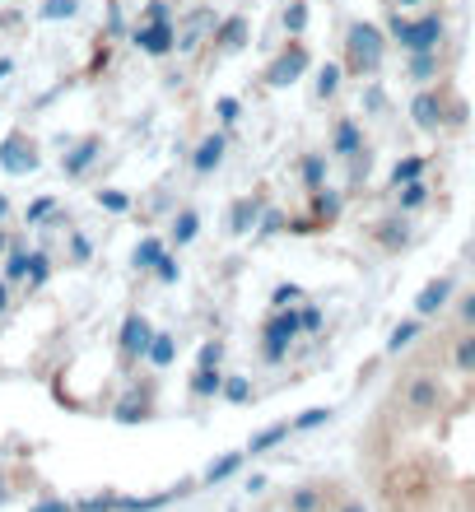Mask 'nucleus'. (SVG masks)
I'll use <instances>...</instances> for the list:
<instances>
[{
	"label": "nucleus",
	"instance_id": "f257e3e1",
	"mask_svg": "<svg viewBox=\"0 0 475 512\" xmlns=\"http://www.w3.org/2000/svg\"><path fill=\"white\" fill-rule=\"evenodd\" d=\"M345 47H350V70H354V75H378V70H382L387 38H382L378 24H350Z\"/></svg>",
	"mask_w": 475,
	"mask_h": 512
},
{
	"label": "nucleus",
	"instance_id": "f03ea898",
	"mask_svg": "<svg viewBox=\"0 0 475 512\" xmlns=\"http://www.w3.org/2000/svg\"><path fill=\"white\" fill-rule=\"evenodd\" d=\"M392 38L401 42L410 56H415V52H438V42H443V19H438V14L406 19V14L396 10L392 14Z\"/></svg>",
	"mask_w": 475,
	"mask_h": 512
},
{
	"label": "nucleus",
	"instance_id": "7ed1b4c3",
	"mask_svg": "<svg viewBox=\"0 0 475 512\" xmlns=\"http://www.w3.org/2000/svg\"><path fill=\"white\" fill-rule=\"evenodd\" d=\"M401 401H406V410L415 419L438 415V405H443V382H438L434 373H410L406 387H401Z\"/></svg>",
	"mask_w": 475,
	"mask_h": 512
},
{
	"label": "nucleus",
	"instance_id": "20e7f679",
	"mask_svg": "<svg viewBox=\"0 0 475 512\" xmlns=\"http://www.w3.org/2000/svg\"><path fill=\"white\" fill-rule=\"evenodd\" d=\"M303 331V322H299V312L294 308H275V317L266 322V345H261V359L266 364H280L285 359V350H289V340Z\"/></svg>",
	"mask_w": 475,
	"mask_h": 512
},
{
	"label": "nucleus",
	"instance_id": "39448f33",
	"mask_svg": "<svg viewBox=\"0 0 475 512\" xmlns=\"http://www.w3.org/2000/svg\"><path fill=\"white\" fill-rule=\"evenodd\" d=\"M303 70H308V47H303V42H289L285 52H280V56L271 61V70H266V80H271L275 89H285V84L299 80Z\"/></svg>",
	"mask_w": 475,
	"mask_h": 512
},
{
	"label": "nucleus",
	"instance_id": "423d86ee",
	"mask_svg": "<svg viewBox=\"0 0 475 512\" xmlns=\"http://www.w3.org/2000/svg\"><path fill=\"white\" fill-rule=\"evenodd\" d=\"M150 340H154L150 322H145L140 312H131L122 322V354L126 359H145V354H150Z\"/></svg>",
	"mask_w": 475,
	"mask_h": 512
},
{
	"label": "nucleus",
	"instance_id": "0eeeda50",
	"mask_svg": "<svg viewBox=\"0 0 475 512\" xmlns=\"http://www.w3.org/2000/svg\"><path fill=\"white\" fill-rule=\"evenodd\" d=\"M173 42H177V33L168 24H145V28H136V47L145 56H168L173 52Z\"/></svg>",
	"mask_w": 475,
	"mask_h": 512
},
{
	"label": "nucleus",
	"instance_id": "6e6552de",
	"mask_svg": "<svg viewBox=\"0 0 475 512\" xmlns=\"http://www.w3.org/2000/svg\"><path fill=\"white\" fill-rule=\"evenodd\" d=\"M410 117H415V126H420V131H438V122H443V94H434V89L415 94Z\"/></svg>",
	"mask_w": 475,
	"mask_h": 512
},
{
	"label": "nucleus",
	"instance_id": "1a4fd4ad",
	"mask_svg": "<svg viewBox=\"0 0 475 512\" xmlns=\"http://www.w3.org/2000/svg\"><path fill=\"white\" fill-rule=\"evenodd\" d=\"M448 298H452V280H448V275H438V280H429L420 289V298H415V312H420V317H434V312L443 308Z\"/></svg>",
	"mask_w": 475,
	"mask_h": 512
},
{
	"label": "nucleus",
	"instance_id": "9d476101",
	"mask_svg": "<svg viewBox=\"0 0 475 512\" xmlns=\"http://www.w3.org/2000/svg\"><path fill=\"white\" fill-rule=\"evenodd\" d=\"M0 163H5L10 173H28V168H38V159H33V145H24V135H10V140H5V154H0Z\"/></svg>",
	"mask_w": 475,
	"mask_h": 512
},
{
	"label": "nucleus",
	"instance_id": "9b49d317",
	"mask_svg": "<svg viewBox=\"0 0 475 512\" xmlns=\"http://www.w3.org/2000/svg\"><path fill=\"white\" fill-rule=\"evenodd\" d=\"M219 163H224V135H205L201 149H196V159H191V168H196V173H215Z\"/></svg>",
	"mask_w": 475,
	"mask_h": 512
},
{
	"label": "nucleus",
	"instance_id": "f8f14e48",
	"mask_svg": "<svg viewBox=\"0 0 475 512\" xmlns=\"http://www.w3.org/2000/svg\"><path fill=\"white\" fill-rule=\"evenodd\" d=\"M373 238H378L387 252H401V247L410 243V229H406V219H382L378 229H373Z\"/></svg>",
	"mask_w": 475,
	"mask_h": 512
},
{
	"label": "nucleus",
	"instance_id": "ddd939ff",
	"mask_svg": "<svg viewBox=\"0 0 475 512\" xmlns=\"http://www.w3.org/2000/svg\"><path fill=\"white\" fill-rule=\"evenodd\" d=\"M191 396H224V373L219 368H196L191 373Z\"/></svg>",
	"mask_w": 475,
	"mask_h": 512
},
{
	"label": "nucleus",
	"instance_id": "4468645a",
	"mask_svg": "<svg viewBox=\"0 0 475 512\" xmlns=\"http://www.w3.org/2000/svg\"><path fill=\"white\" fill-rule=\"evenodd\" d=\"M154 368H168L177 359V340L168 336V331H154V340H150V354H145Z\"/></svg>",
	"mask_w": 475,
	"mask_h": 512
},
{
	"label": "nucleus",
	"instance_id": "2eb2a0df",
	"mask_svg": "<svg viewBox=\"0 0 475 512\" xmlns=\"http://www.w3.org/2000/svg\"><path fill=\"white\" fill-rule=\"evenodd\" d=\"M289 433H294V429H289V419H280V424H271V429H261L257 438H252V447H247V452H252V457H257V452H271L275 443H285Z\"/></svg>",
	"mask_w": 475,
	"mask_h": 512
},
{
	"label": "nucleus",
	"instance_id": "dca6fc26",
	"mask_svg": "<svg viewBox=\"0 0 475 512\" xmlns=\"http://www.w3.org/2000/svg\"><path fill=\"white\" fill-rule=\"evenodd\" d=\"M285 508L289 512H317V508H322V485H299L294 494H289Z\"/></svg>",
	"mask_w": 475,
	"mask_h": 512
},
{
	"label": "nucleus",
	"instance_id": "f3484780",
	"mask_svg": "<svg viewBox=\"0 0 475 512\" xmlns=\"http://www.w3.org/2000/svg\"><path fill=\"white\" fill-rule=\"evenodd\" d=\"M243 33H247V24L238 19V14H233V19H224V24H219L215 42L224 47V52H238V47H243Z\"/></svg>",
	"mask_w": 475,
	"mask_h": 512
},
{
	"label": "nucleus",
	"instance_id": "a211bd4d",
	"mask_svg": "<svg viewBox=\"0 0 475 512\" xmlns=\"http://www.w3.org/2000/svg\"><path fill=\"white\" fill-rule=\"evenodd\" d=\"M252 219H257V201H252V196L233 201V215H229V229L233 233H247V229H252Z\"/></svg>",
	"mask_w": 475,
	"mask_h": 512
},
{
	"label": "nucleus",
	"instance_id": "6ab92c4d",
	"mask_svg": "<svg viewBox=\"0 0 475 512\" xmlns=\"http://www.w3.org/2000/svg\"><path fill=\"white\" fill-rule=\"evenodd\" d=\"M331 145H336V154H345V159H354V154L364 149V145H359V131H354V122H340Z\"/></svg>",
	"mask_w": 475,
	"mask_h": 512
},
{
	"label": "nucleus",
	"instance_id": "aec40b11",
	"mask_svg": "<svg viewBox=\"0 0 475 512\" xmlns=\"http://www.w3.org/2000/svg\"><path fill=\"white\" fill-rule=\"evenodd\" d=\"M434 75H438V56L434 52H415V56H410V80L429 84Z\"/></svg>",
	"mask_w": 475,
	"mask_h": 512
},
{
	"label": "nucleus",
	"instance_id": "412c9836",
	"mask_svg": "<svg viewBox=\"0 0 475 512\" xmlns=\"http://www.w3.org/2000/svg\"><path fill=\"white\" fill-rule=\"evenodd\" d=\"M196 229H201V219H196V210H182V215L173 219V243L187 247L191 238H196Z\"/></svg>",
	"mask_w": 475,
	"mask_h": 512
},
{
	"label": "nucleus",
	"instance_id": "4be33fe9",
	"mask_svg": "<svg viewBox=\"0 0 475 512\" xmlns=\"http://www.w3.org/2000/svg\"><path fill=\"white\" fill-rule=\"evenodd\" d=\"M452 364L462 368L466 378H475V331H471V336L457 340V350H452Z\"/></svg>",
	"mask_w": 475,
	"mask_h": 512
},
{
	"label": "nucleus",
	"instance_id": "5701e85b",
	"mask_svg": "<svg viewBox=\"0 0 475 512\" xmlns=\"http://www.w3.org/2000/svg\"><path fill=\"white\" fill-rule=\"evenodd\" d=\"M243 466V452H229V457H219L210 471H205V485H219V480H229L233 471Z\"/></svg>",
	"mask_w": 475,
	"mask_h": 512
},
{
	"label": "nucleus",
	"instance_id": "b1692460",
	"mask_svg": "<svg viewBox=\"0 0 475 512\" xmlns=\"http://www.w3.org/2000/svg\"><path fill=\"white\" fill-rule=\"evenodd\" d=\"M420 173H424V159H415V154H410V159H401L392 168V187H406V182H420Z\"/></svg>",
	"mask_w": 475,
	"mask_h": 512
},
{
	"label": "nucleus",
	"instance_id": "393cba45",
	"mask_svg": "<svg viewBox=\"0 0 475 512\" xmlns=\"http://www.w3.org/2000/svg\"><path fill=\"white\" fill-rule=\"evenodd\" d=\"M396 201H401V210H420L429 201V187L424 182H406V187H396Z\"/></svg>",
	"mask_w": 475,
	"mask_h": 512
},
{
	"label": "nucleus",
	"instance_id": "a878e982",
	"mask_svg": "<svg viewBox=\"0 0 475 512\" xmlns=\"http://www.w3.org/2000/svg\"><path fill=\"white\" fill-rule=\"evenodd\" d=\"M224 401H233V405H247V401H252V382H247V378H238V373H233V378H224Z\"/></svg>",
	"mask_w": 475,
	"mask_h": 512
},
{
	"label": "nucleus",
	"instance_id": "bb28decb",
	"mask_svg": "<svg viewBox=\"0 0 475 512\" xmlns=\"http://www.w3.org/2000/svg\"><path fill=\"white\" fill-rule=\"evenodd\" d=\"M415 336H420V322H401V326L392 331V340H387V350L401 354L406 345H415Z\"/></svg>",
	"mask_w": 475,
	"mask_h": 512
},
{
	"label": "nucleus",
	"instance_id": "cd10ccee",
	"mask_svg": "<svg viewBox=\"0 0 475 512\" xmlns=\"http://www.w3.org/2000/svg\"><path fill=\"white\" fill-rule=\"evenodd\" d=\"M285 28L294 33V38H299L303 28H308V5H303V0H289V10H285Z\"/></svg>",
	"mask_w": 475,
	"mask_h": 512
},
{
	"label": "nucleus",
	"instance_id": "c85d7f7f",
	"mask_svg": "<svg viewBox=\"0 0 475 512\" xmlns=\"http://www.w3.org/2000/svg\"><path fill=\"white\" fill-rule=\"evenodd\" d=\"M326 419H331V410H326V405H313V410H303V415L294 419L289 429H294V433H303V429H317V424H326Z\"/></svg>",
	"mask_w": 475,
	"mask_h": 512
},
{
	"label": "nucleus",
	"instance_id": "c756f323",
	"mask_svg": "<svg viewBox=\"0 0 475 512\" xmlns=\"http://www.w3.org/2000/svg\"><path fill=\"white\" fill-rule=\"evenodd\" d=\"M94 149H98V140H84L75 154H70V163H66V173H84L89 168V159H94Z\"/></svg>",
	"mask_w": 475,
	"mask_h": 512
},
{
	"label": "nucleus",
	"instance_id": "7c9ffc66",
	"mask_svg": "<svg viewBox=\"0 0 475 512\" xmlns=\"http://www.w3.org/2000/svg\"><path fill=\"white\" fill-rule=\"evenodd\" d=\"M159 256H163V243L159 238H145V243L136 247V266H159Z\"/></svg>",
	"mask_w": 475,
	"mask_h": 512
},
{
	"label": "nucleus",
	"instance_id": "2f4dec72",
	"mask_svg": "<svg viewBox=\"0 0 475 512\" xmlns=\"http://www.w3.org/2000/svg\"><path fill=\"white\" fill-rule=\"evenodd\" d=\"M299 303H303L299 284H280V289H275V308H299Z\"/></svg>",
	"mask_w": 475,
	"mask_h": 512
},
{
	"label": "nucleus",
	"instance_id": "473e14b6",
	"mask_svg": "<svg viewBox=\"0 0 475 512\" xmlns=\"http://www.w3.org/2000/svg\"><path fill=\"white\" fill-rule=\"evenodd\" d=\"M75 10H80L75 0H47V5H42V19H70Z\"/></svg>",
	"mask_w": 475,
	"mask_h": 512
},
{
	"label": "nucleus",
	"instance_id": "72a5a7b5",
	"mask_svg": "<svg viewBox=\"0 0 475 512\" xmlns=\"http://www.w3.org/2000/svg\"><path fill=\"white\" fill-rule=\"evenodd\" d=\"M219 359H224V345H219V340H205V345H201V359H196V368H219Z\"/></svg>",
	"mask_w": 475,
	"mask_h": 512
},
{
	"label": "nucleus",
	"instance_id": "f704fd0d",
	"mask_svg": "<svg viewBox=\"0 0 475 512\" xmlns=\"http://www.w3.org/2000/svg\"><path fill=\"white\" fill-rule=\"evenodd\" d=\"M336 89H340V70H336V66H326L322 75H317V94H322V98H331V94H336Z\"/></svg>",
	"mask_w": 475,
	"mask_h": 512
},
{
	"label": "nucleus",
	"instance_id": "c9c22d12",
	"mask_svg": "<svg viewBox=\"0 0 475 512\" xmlns=\"http://www.w3.org/2000/svg\"><path fill=\"white\" fill-rule=\"evenodd\" d=\"M322 173H326V163L322 159H317V154H313V159H308V163H303V177H308V187H322Z\"/></svg>",
	"mask_w": 475,
	"mask_h": 512
},
{
	"label": "nucleus",
	"instance_id": "e433bc0d",
	"mask_svg": "<svg viewBox=\"0 0 475 512\" xmlns=\"http://www.w3.org/2000/svg\"><path fill=\"white\" fill-rule=\"evenodd\" d=\"M154 270H159V280H163V284H173V280H177V261H173L168 252L159 256V266H154Z\"/></svg>",
	"mask_w": 475,
	"mask_h": 512
},
{
	"label": "nucleus",
	"instance_id": "4c0bfd02",
	"mask_svg": "<svg viewBox=\"0 0 475 512\" xmlns=\"http://www.w3.org/2000/svg\"><path fill=\"white\" fill-rule=\"evenodd\" d=\"M299 322H303V331H317V326H322V308H313V303H308V308L299 312Z\"/></svg>",
	"mask_w": 475,
	"mask_h": 512
},
{
	"label": "nucleus",
	"instance_id": "58836bf2",
	"mask_svg": "<svg viewBox=\"0 0 475 512\" xmlns=\"http://www.w3.org/2000/svg\"><path fill=\"white\" fill-rule=\"evenodd\" d=\"M98 201L108 205V210H126V205H131V201L122 196V191H98Z\"/></svg>",
	"mask_w": 475,
	"mask_h": 512
},
{
	"label": "nucleus",
	"instance_id": "ea45409f",
	"mask_svg": "<svg viewBox=\"0 0 475 512\" xmlns=\"http://www.w3.org/2000/svg\"><path fill=\"white\" fill-rule=\"evenodd\" d=\"M5 275H10V280H24V275H28V256H10Z\"/></svg>",
	"mask_w": 475,
	"mask_h": 512
},
{
	"label": "nucleus",
	"instance_id": "a19ab883",
	"mask_svg": "<svg viewBox=\"0 0 475 512\" xmlns=\"http://www.w3.org/2000/svg\"><path fill=\"white\" fill-rule=\"evenodd\" d=\"M219 117H224V122H238V98H219Z\"/></svg>",
	"mask_w": 475,
	"mask_h": 512
},
{
	"label": "nucleus",
	"instance_id": "79ce46f5",
	"mask_svg": "<svg viewBox=\"0 0 475 512\" xmlns=\"http://www.w3.org/2000/svg\"><path fill=\"white\" fill-rule=\"evenodd\" d=\"M462 322H466V326H475V294H466V298H462Z\"/></svg>",
	"mask_w": 475,
	"mask_h": 512
},
{
	"label": "nucleus",
	"instance_id": "37998d69",
	"mask_svg": "<svg viewBox=\"0 0 475 512\" xmlns=\"http://www.w3.org/2000/svg\"><path fill=\"white\" fill-rule=\"evenodd\" d=\"M336 512H368V508H364V499H340Z\"/></svg>",
	"mask_w": 475,
	"mask_h": 512
},
{
	"label": "nucleus",
	"instance_id": "c03bdc74",
	"mask_svg": "<svg viewBox=\"0 0 475 512\" xmlns=\"http://www.w3.org/2000/svg\"><path fill=\"white\" fill-rule=\"evenodd\" d=\"M5 215H10V201H5V196H0V219H5Z\"/></svg>",
	"mask_w": 475,
	"mask_h": 512
},
{
	"label": "nucleus",
	"instance_id": "a18cd8bd",
	"mask_svg": "<svg viewBox=\"0 0 475 512\" xmlns=\"http://www.w3.org/2000/svg\"><path fill=\"white\" fill-rule=\"evenodd\" d=\"M396 5H420V0H396Z\"/></svg>",
	"mask_w": 475,
	"mask_h": 512
},
{
	"label": "nucleus",
	"instance_id": "49530a36",
	"mask_svg": "<svg viewBox=\"0 0 475 512\" xmlns=\"http://www.w3.org/2000/svg\"><path fill=\"white\" fill-rule=\"evenodd\" d=\"M0 308H5V289H0Z\"/></svg>",
	"mask_w": 475,
	"mask_h": 512
},
{
	"label": "nucleus",
	"instance_id": "de8ad7c7",
	"mask_svg": "<svg viewBox=\"0 0 475 512\" xmlns=\"http://www.w3.org/2000/svg\"><path fill=\"white\" fill-rule=\"evenodd\" d=\"M0 247H5V238H0Z\"/></svg>",
	"mask_w": 475,
	"mask_h": 512
}]
</instances>
